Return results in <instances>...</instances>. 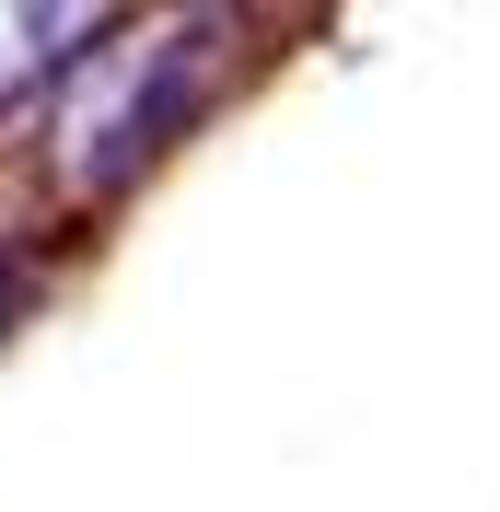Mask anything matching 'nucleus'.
Returning a JSON list of instances; mask_svg holds the SVG:
<instances>
[{"label":"nucleus","mask_w":500,"mask_h":512,"mask_svg":"<svg viewBox=\"0 0 500 512\" xmlns=\"http://www.w3.org/2000/svg\"><path fill=\"white\" fill-rule=\"evenodd\" d=\"M117 12H82V0H0V105L35 94V82H59V59L105 47Z\"/></svg>","instance_id":"f03ea898"},{"label":"nucleus","mask_w":500,"mask_h":512,"mask_svg":"<svg viewBox=\"0 0 500 512\" xmlns=\"http://www.w3.org/2000/svg\"><path fill=\"white\" fill-rule=\"evenodd\" d=\"M198 59H210V24H163V35H128L117 24L94 59H70L59 70V117H47L59 175L70 187H128V175L152 163V140L187 117Z\"/></svg>","instance_id":"f257e3e1"}]
</instances>
